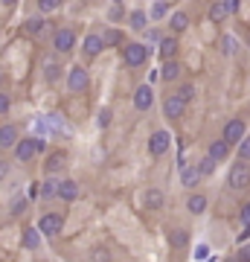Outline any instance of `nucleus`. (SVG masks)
<instances>
[{"mask_svg":"<svg viewBox=\"0 0 250 262\" xmlns=\"http://www.w3.org/2000/svg\"><path fill=\"white\" fill-rule=\"evenodd\" d=\"M230 187H233V190H247L250 187V166H247V160H238V163H233V166H230Z\"/></svg>","mask_w":250,"mask_h":262,"instance_id":"obj_1","label":"nucleus"},{"mask_svg":"<svg viewBox=\"0 0 250 262\" xmlns=\"http://www.w3.org/2000/svg\"><path fill=\"white\" fill-rule=\"evenodd\" d=\"M122 59H125V64H128V67H140V64L148 59V47H145V44H140V41L125 44V47H122Z\"/></svg>","mask_w":250,"mask_h":262,"instance_id":"obj_2","label":"nucleus"},{"mask_svg":"<svg viewBox=\"0 0 250 262\" xmlns=\"http://www.w3.org/2000/svg\"><path fill=\"white\" fill-rule=\"evenodd\" d=\"M90 84V76H87V70L84 67H70V73H67V88H70L73 94H82L84 88Z\"/></svg>","mask_w":250,"mask_h":262,"instance_id":"obj_3","label":"nucleus"},{"mask_svg":"<svg viewBox=\"0 0 250 262\" xmlns=\"http://www.w3.org/2000/svg\"><path fill=\"white\" fill-rule=\"evenodd\" d=\"M38 155V137H24V140H18L15 143V157L26 163V160H32Z\"/></svg>","mask_w":250,"mask_h":262,"instance_id":"obj_4","label":"nucleus"},{"mask_svg":"<svg viewBox=\"0 0 250 262\" xmlns=\"http://www.w3.org/2000/svg\"><path fill=\"white\" fill-rule=\"evenodd\" d=\"M244 131H247V125H244V119H230L224 125V140L227 146H233V143H241L244 140Z\"/></svg>","mask_w":250,"mask_h":262,"instance_id":"obj_5","label":"nucleus"},{"mask_svg":"<svg viewBox=\"0 0 250 262\" xmlns=\"http://www.w3.org/2000/svg\"><path fill=\"white\" fill-rule=\"evenodd\" d=\"M169 146H172V134H169V131H155V134L148 137V152H152L155 157L166 155Z\"/></svg>","mask_w":250,"mask_h":262,"instance_id":"obj_6","label":"nucleus"},{"mask_svg":"<svg viewBox=\"0 0 250 262\" xmlns=\"http://www.w3.org/2000/svg\"><path fill=\"white\" fill-rule=\"evenodd\" d=\"M61 227H64V219L59 213H47V215H41V222H38L41 236H56V233H61Z\"/></svg>","mask_w":250,"mask_h":262,"instance_id":"obj_7","label":"nucleus"},{"mask_svg":"<svg viewBox=\"0 0 250 262\" xmlns=\"http://www.w3.org/2000/svg\"><path fill=\"white\" fill-rule=\"evenodd\" d=\"M53 47L59 50V53H70V50L76 47V32H73V29H56Z\"/></svg>","mask_w":250,"mask_h":262,"instance_id":"obj_8","label":"nucleus"},{"mask_svg":"<svg viewBox=\"0 0 250 262\" xmlns=\"http://www.w3.org/2000/svg\"><path fill=\"white\" fill-rule=\"evenodd\" d=\"M152 105H155V91H152V84H140L137 94H134V108H137V111H148Z\"/></svg>","mask_w":250,"mask_h":262,"instance_id":"obj_9","label":"nucleus"},{"mask_svg":"<svg viewBox=\"0 0 250 262\" xmlns=\"http://www.w3.org/2000/svg\"><path fill=\"white\" fill-rule=\"evenodd\" d=\"M183 108H186V102L175 94V96H169L166 102H163V114H166L169 119H180L183 117Z\"/></svg>","mask_w":250,"mask_h":262,"instance_id":"obj_10","label":"nucleus"},{"mask_svg":"<svg viewBox=\"0 0 250 262\" xmlns=\"http://www.w3.org/2000/svg\"><path fill=\"white\" fill-rule=\"evenodd\" d=\"M143 204H145V210H160L163 204H166V195L157 190V187H148L143 195Z\"/></svg>","mask_w":250,"mask_h":262,"instance_id":"obj_11","label":"nucleus"},{"mask_svg":"<svg viewBox=\"0 0 250 262\" xmlns=\"http://www.w3.org/2000/svg\"><path fill=\"white\" fill-rule=\"evenodd\" d=\"M82 50H84L87 59H96V56L105 50V41H102V35H87L84 38V44H82Z\"/></svg>","mask_w":250,"mask_h":262,"instance_id":"obj_12","label":"nucleus"},{"mask_svg":"<svg viewBox=\"0 0 250 262\" xmlns=\"http://www.w3.org/2000/svg\"><path fill=\"white\" fill-rule=\"evenodd\" d=\"M157 53H160V61H172L178 56V38H160Z\"/></svg>","mask_w":250,"mask_h":262,"instance_id":"obj_13","label":"nucleus"},{"mask_svg":"<svg viewBox=\"0 0 250 262\" xmlns=\"http://www.w3.org/2000/svg\"><path fill=\"white\" fill-rule=\"evenodd\" d=\"M59 195L61 201H76L79 198V184L76 181H59Z\"/></svg>","mask_w":250,"mask_h":262,"instance_id":"obj_14","label":"nucleus"},{"mask_svg":"<svg viewBox=\"0 0 250 262\" xmlns=\"http://www.w3.org/2000/svg\"><path fill=\"white\" fill-rule=\"evenodd\" d=\"M64 166H67V155H64V152H53V155L47 157V163H44L47 175H56V172H61Z\"/></svg>","mask_w":250,"mask_h":262,"instance_id":"obj_15","label":"nucleus"},{"mask_svg":"<svg viewBox=\"0 0 250 262\" xmlns=\"http://www.w3.org/2000/svg\"><path fill=\"white\" fill-rule=\"evenodd\" d=\"M198 181H201V172H198V166H180V184L183 187H198Z\"/></svg>","mask_w":250,"mask_h":262,"instance_id":"obj_16","label":"nucleus"},{"mask_svg":"<svg viewBox=\"0 0 250 262\" xmlns=\"http://www.w3.org/2000/svg\"><path fill=\"white\" fill-rule=\"evenodd\" d=\"M24 29H26V35L38 38V35H44V32H47V21H44V18H29Z\"/></svg>","mask_w":250,"mask_h":262,"instance_id":"obj_17","label":"nucleus"},{"mask_svg":"<svg viewBox=\"0 0 250 262\" xmlns=\"http://www.w3.org/2000/svg\"><path fill=\"white\" fill-rule=\"evenodd\" d=\"M227 18H230V12H227L224 0H218V3L210 6V21H213V24H221V21H227Z\"/></svg>","mask_w":250,"mask_h":262,"instance_id":"obj_18","label":"nucleus"},{"mask_svg":"<svg viewBox=\"0 0 250 262\" xmlns=\"http://www.w3.org/2000/svg\"><path fill=\"white\" fill-rule=\"evenodd\" d=\"M38 245H41V230H38V227H26L24 230V248L35 250Z\"/></svg>","mask_w":250,"mask_h":262,"instance_id":"obj_19","label":"nucleus"},{"mask_svg":"<svg viewBox=\"0 0 250 262\" xmlns=\"http://www.w3.org/2000/svg\"><path fill=\"white\" fill-rule=\"evenodd\" d=\"M15 143H18V128H15V125H3V128H0V146L9 149V146H15Z\"/></svg>","mask_w":250,"mask_h":262,"instance_id":"obj_20","label":"nucleus"},{"mask_svg":"<svg viewBox=\"0 0 250 262\" xmlns=\"http://www.w3.org/2000/svg\"><path fill=\"white\" fill-rule=\"evenodd\" d=\"M160 76H163L166 82H175V79L180 76V64H178L175 59H172V61H163V67H160Z\"/></svg>","mask_w":250,"mask_h":262,"instance_id":"obj_21","label":"nucleus"},{"mask_svg":"<svg viewBox=\"0 0 250 262\" xmlns=\"http://www.w3.org/2000/svg\"><path fill=\"white\" fill-rule=\"evenodd\" d=\"M207 155H210V157L215 160V163H218V160H224V157L230 155V146H227L224 140H215V143L210 146V152H207Z\"/></svg>","mask_w":250,"mask_h":262,"instance_id":"obj_22","label":"nucleus"},{"mask_svg":"<svg viewBox=\"0 0 250 262\" xmlns=\"http://www.w3.org/2000/svg\"><path fill=\"white\" fill-rule=\"evenodd\" d=\"M44 76H47V82H56L61 76V64L56 59H44Z\"/></svg>","mask_w":250,"mask_h":262,"instance_id":"obj_23","label":"nucleus"},{"mask_svg":"<svg viewBox=\"0 0 250 262\" xmlns=\"http://www.w3.org/2000/svg\"><path fill=\"white\" fill-rule=\"evenodd\" d=\"M169 242H172V248H183V245L189 242V233L180 230V227H175V230H169Z\"/></svg>","mask_w":250,"mask_h":262,"instance_id":"obj_24","label":"nucleus"},{"mask_svg":"<svg viewBox=\"0 0 250 262\" xmlns=\"http://www.w3.org/2000/svg\"><path fill=\"white\" fill-rule=\"evenodd\" d=\"M186 210H189L192 215H201L204 210H207V198H204V195H192L189 201H186Z\"/></svg>","mask_w":250,"mask_h":262,"instance_id":"obj_25","label":"nucleus"},{"mask_svg":"<svg viewBox=\"0 0 250 262\" xmlns=\"http://www.w3.org/2000/svg\"><path fill=\"white\" fill-rule=\"evenodd\" d=\"M221 53H224V56H236V53H238V41L233 35H224V38H221Z\"/></svg>","mask_w":250,"mask_h":262,"instance_id":"obj_26","label":"nucleus"},{"mask_svg":"<svg viewBox=\"0 0 250 262\" xmlns=\"http://www.w3.org/2000/svg\"><path fill=\"white\" fill-rule=\"evenodd\" d=\"M145 21H148L145 12H131L128 15V26H131V29H145Z\"/></svg>","mask_w":250,"mask_h":262,"instance_id":"obj_27","label":"nucleus"},{"mask_svg":"<svg viewBox=\"0 0 250 262\" xmlns=\"http://www.w3.org/2000/svg\"><path fill=\"white\" fill-rule=\"evenodd\" d=\"M38 187H41L38 192H41L44 198H53V195L59 192V181H53V178H49V181H44V184H38Z\"/></svg>","mask_w":250,"mask_h":262,"instance_id":"obj_28","label":"nucleus"},{"mask_svg":"<svg viewBox=\"0 0 250 262\" xmlns=\"http://www.w3.org/2000/svg\"><path fill=\"white\" fill-rule=\"evenodd\" d=\"M186 26H189V18H186L183 12H175V15H172V29H175V32H183Z\"/></svg>","mask_w":250,"mask_h":262,"instance_id":"obj_29","label":"nucleus"},{"mask_svg":"<svg viewBox=\"0 0 250 262\" xmlns=\"http://www.w3.org/2000/svg\"><path fill=\"white\" fill-rule=\"evenodd\" d=\"M102 41H105V47H114V44H122V32L111 26V29H108L105 35H102Z\"/></svg>","mask_w":250,"mask_h":262,"instance_id":"obj_30","label":"nucleus"},{"mask_svg":"<svg viewBox=\"0 0 250 262\" xmlns=\"http://www.w3.org/2000/svg\"><path fill=\"white\" fill-rule=\"evenodd\" d=\"M166 15H169V3H166V0H157L155 6H152V18L160 21V18H166Z\"/></svg>","mask_w":250,"mask_h":262,"instance_id":"obj_31","label":"nucleus"},{"mask_svg":"<svg viewBox=\"0 0 250 262\" xmlns=\"http://www.w3.org/2000/svg\"><path fill=\"white\" fill-rule=\"evenodd\" d=\"M90 262H111V250L108 248H93L90 250Z\"/></svg>","mask_w":250,"mask_h":262,"instance_id":"obj_32","label":"nucleus"},{"mask_svg":"<svg viewBox=\"0 0 250 262\" xmlns=\"http://www.w3.org/2000/svg\"><path fill=\"white\" fill-rule=\"evenodd\" d=\"M108 21H111V24H117V21H122V3H114V6L108 9Z\"/></svg>","mask_w":250,"mask_h":262,"instance_id":"obj_33","label":"nucleus"},{"mask_svg":"<svg viewBox=\"0 0 250 262\" xmlns=\"http://www.w3.org/2000/svg\"><path fill=\"white\" fill-rule=\"evenodd\" d=\"M61 6V0H38V9L41 12H56Z\"/></svg>","mask_w":250,"mask_h":262,"instance_id":"obj_34","label":"nucleus"},{"mask_svg":"<svg viewBox=\"0 0 250 262\" xmlns=\"http://www.w3.org/2000/svg\"><path fill=\"white\" fill-rule=\"evenodd\" d=\"M213 169H215V160H213L210 155H207V157L201 160V166H198V172H201V175H213Z\"/></svg>","mask_w":250,"mask_h":262,"instance_id":"obj_35","label":"nucleus"},{"mask_svg":"<svg viewBox=\"0 0 250 262\" xmlns=\"http://www.w3.org/2000/svg\"><path fill=\"white\" fill-rule=\"evenodd\" d=\"M238 160H250V137H244L238 143Z\"/></svg>","mask_w":250,"mask_h":262,"instance_id":"obj_36","label":"nucleus"},{"mask_svg":"<svg viewBox=\"0 0 250 262\" xmlns=\"http://www.w3.org/2000/svg\"><path fill=\"white\" fill-rule=\"evenodd\" d=\"M178 96L183 99V102H189L192 96H195V84H183V88L178 91Z\"/></svg>","mask_w":250,"mask_h":262,"instance_id":"obj_37","label":"nucleus"},{"mask_svg":"<svg viewBox=\"0 0 250 262\" xmlns=\"http://www.w3.org/2000/svg\"><path fill=\"white\" fill-rule=\"evenodd\" d=\"M26 210V198H15L12 201V215H21Z\"/></svg>","mask_w":250,"mask_h":262,"instance_id":"obj_38","label":"nucleus"},{"mask_svg":"<svg viewBox=\"0 0 250 262\" xmlns=\"http://www.w3.org/2000/svg\"><path fill=\"white\" fill-rule=\"evenodd\" d=\"M207 256H210V248H207V245H198V248H195V259H207Z\"/></svg>","mask_w":250,"mask_h":262,"instance_id":"obj_39","label":"nucleus"},{"mask_svg":"<svg viewBox=\"0 0 250 262\" xmlns=\"http://www.w3.org/2000/svg\"><path fill=\"white\" fill-rule=\"evenodd\" d=\"M9 105H12V102H9V96L0 94V114H9Z\"/></svg>","mask_w":250,"mask_h":262,"instance_id":"obj_40","label":"nucleus"},{"mask_svg":"<svg viewBox=\"0 0 250 262\" xmlns=\"http://www.w3.org/2000/svg\"><path fill=\"white\" fill-rule=\"evenodd\" d=\"M241 222H244V225H250V201L241 207Z\"/></svg>","mask_w":250,"mask_h":262,"instance_id":"obj_41","label":"nucleus"},{"mask_svg":"<svg viewBox=\"0 0 250 262\" xmlns=\"http://www.w3.org/2000/svg\"><path fill=\"white\" fill-rule=\"evenodd\" d=\"M238 262H250V245L238 250Z\"/></svg>","mask_w":250,"mask_h":262,"instance_id":"obj_42","label":"nucleus"},{"mask_svg":"<svg viewBox=\"0 0 250 262\" xmlns=\"http://www.w3.org/2000/svg\"><path fill=\"white\" fill-rule=\"evenodd\" d=\"M108 122H111V111H102V114H99V125H108Z\"/></svg>","mask_w":250,"mask_h":262,"instance_id":"obj_43","label":"nucleus"},{"mask_svg":"<svg viewBox=\"0 0 250 262\" xmlns=\"http://www.w3.org/2000/svg\"><path fill=\"white\" fill-rule=\"evenodd\" d=\"M224 3H227V12H236L238 9V0H224Z\"/></svg>","mask_w":250,"mask_h":262,"instance_id":"obj_44","label":"nucleus"},{"mask_svg":"<svg viewBox=\"0 0 250 262\" xmlns=\"http://www.w3.org/2000/svg\"><path fill=\"white\" fill-rule=\"evenodd\" d=\"M6 172H9V163H3V160H0V181L6 178Z\"/></svg>","mask_w":250,"mask_h":262,"instance_id":"obj_45","label":"nucleus"},{"mask_svg":"<svg viewBox=\"0 0 250 262\" xmlns=\"http://www.w3.org/2000/svg\"><path fill=\"white\" fill-rule=\"evenodd\" d=\"M3 3H6V6H15V3H18V0H3Z\"/></svg>","mask_w":250,"mask_h":262,"instance_id":"obj_46","label":"nucleus"},{"mask_svg":"<svg viewBox=\"0 0 250 262\" xmlns=\"http://www.w3.org/2000/svg\"><path fill=\"white\" fill-rule=\"evenodd\" d=\"M227 262H238V259H227Z\"/></svg>","mask_w":250,"mask_h":262,"instance_id":"obj_47","label":"nucleus"},{"mask_svg":"<svg viewBox=\"0 0 250 262\" xmlns=\"http://www.w3.org/2000/svg\"><path fill=\"white\" fill-rule=\"evenodd\" d=\"M0 82H3V73H0Z\"/></svg>","mask_w":250,"mask_h":262,"instance_id":"obj_48","label":"nucleus"},{"mask_svg":"<svg viewBox=\"0 0 250 262\" xmlns=\"http://www.w3.org/2000/svg\"><path fill=\"white\" fill-rule=\"evenodd\" d=\"M114 3H122V0H114Z\"/></svg>","mask_w":250,"mask_h":262,"instance_id":"obj_49","label":"nucleus"}]
</instances>
